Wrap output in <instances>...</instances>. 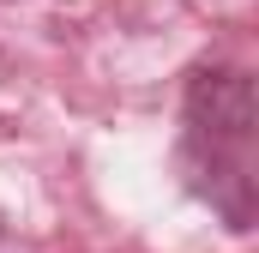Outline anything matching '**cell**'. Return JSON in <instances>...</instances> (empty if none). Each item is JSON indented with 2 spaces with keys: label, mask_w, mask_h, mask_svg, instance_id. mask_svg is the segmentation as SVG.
<instances>
[{
  "label": "cell",
  "mask_w": 259,
  "mask_h": 253,
  "mask_svg": "<svg viewBox=\"0 0 259 253\" xmlns=\"http://www.w3.org/2000/svg\"><path fill=\"white\" fill-rule=\"evenodd\" d=\"M253 78L241 66H193L181 97V175L235 235L253 229Z\"/></svg>",
  "instance_id": "cell-1"
}]
</instances>
